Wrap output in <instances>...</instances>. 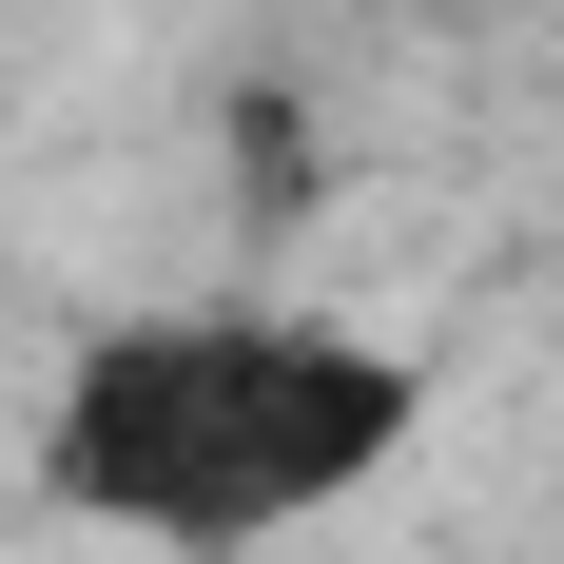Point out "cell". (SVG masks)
<instances>
[{"instance_id":"6da1fadb","label":"cell","mask_w":564,"mask_h":564,"mask_svg":"<svg viewBox=\"0 0 564 564\" xmlns=\"http://www.w3.org/2000/svg\"><path fill=\"white\" fill-rule=\"evenodd\" d=\"M429 429V370L312 312H137L58 370L40 487L137 545H273V525L350 507L370 467Z\"/></svg>"}]
</instances>
